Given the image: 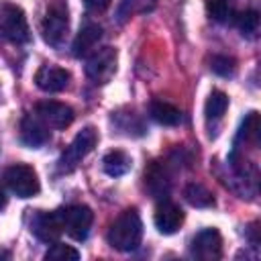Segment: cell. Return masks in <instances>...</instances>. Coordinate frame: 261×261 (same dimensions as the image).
Here are the masks:
<instances>
[{"label": "cell", "mask_w": 261, "mask_h": 261, "mask_svg": "<svg viewBox=\"0 0 261 261\" xmlns=\"http://www.w3.org/2000/svg\"><path fill=\"white\" fill-rule=\"evenodd\" d=\"M143 237V224L137 214V210H124L116 216V220L108 228V243L116 251H135L141 245Z\"/></svg>", "instance_id": "1"}, {"label": "cell", "mask_w": 261, "mask_h": 261, "mask_svg": "<svg viewBox=\"0 0 261 261\" xmlns=\"http://www.w3.org/2000/svg\"><path fill=\"white\" fill-rule=\"evenodd\" d=\"M41 33L45 43H49L51 47H61L65 43V37L69 33V14L63 0H53L47 6L41 22Z\"/></svg>", "instance_id": "2"}, {"label": "cell", "mask_w": 261, "mask_h": 261, "mask_svg": "<svg viewBox=\"0 0 261 261\" xmlns=\"http://www.w3.org/2000/svg\"><path fill=\"white\" fill-rule=\"evenodd\" d=\"M0 37L14 45H22L31 41L29 22L20 6L10 2L0 4Z\"/></svg>", "instance_id": "3"}, {"label": "cell", "mask_w": 261, "mask_h": 261, "mask_svg": "<svg viewBox=\"0 0 261 261\" xmlns=\"http://www.w3.org/2000/svg\"><path fill=\"white\" fill-rule=\"evenodd\" d=\"M98 143V130L94 126H86L82 128L75 139L69 143V147L63 151L61 159H59V169L61 171H71Z\"/></svg>", "instance_id": "4"}, {"label": "cell", "mask_w": 261, "mask_h": 261, "mask_svg": "<svg viewBox=\"0 0 261 261\" xmlns=\"http://www.w3.org/2000/svg\"><path fill=\"white\" fill-rule=\"evenodd\" d=\"M4 179H6L8 188L12 190V194H16L18 198H31V196L39 194V190H41L35 169L24 163L10 165L4 171Z\"/></svg>", "instance_id": "5"}, {"label": "cell", "mask_w": 261, "mask_h": 261, "mask_svg": "<svg viewBox=\"0 0 261 261\" xmlns=\"http://www.w3.org/2000/svg\"><path fill=\"white\" fill-rule=\"evenodd\" d=\"M116 71V49H94L86 61V75L96 84H106Z\"/></svg>", "instance_id": "6"}, {"label": "cell", "mask_w": 261, "mask_h": 261, "mask_svg": "<svg viewBox=\"0 0 261 261\" xmlns=\"http://www.w3.org/2000/svg\"><path fill=\"white\" fill-rule=\"evenodd\" d=\"M59 216H61L63 232H67L71 239L84 241L88 237L92 220H94V214H92V210L88 206H67V208H61Z\"/></svg>", "instance_id": "7"}, {"label": "cell", "mask_w": 261, "mask_h": 261, "mask_svg": "<svg viewBox=\"0 0 261 261\" xmlns=\"http://www.w3.org/2000/svg\"><path fill=\"white\" fill-rule=\"evenodd\" d=\"M192 257L200 261H216L222 257V237L216 228H204L200 230L190 245Z\"/></svg>", "instance_id": "8"}, {"label": "cell", "mask_w": 261, "mask_h": 261, "mask_svg": "<svg viewBox=\"0 0 261 261\" xmlns=\"http://www.w3.org/2000/svg\"><path fill=\"white\" fill-rule=\"evenodd\" d=\"M35 114L47 126H53V128H65L73 120L71 106H67L63 102H57V100H43V102H39L35 106Z\"/></svg>", "instance_id": "9"}, {"label": "cell", "mask_w": 261, "mask_h": 261, "mask_svg": "<svg viewBox=\"0 0 261 261\" xmlns=\"http://www.w3.org/2000/svg\"><path fill=\"white\" fill-rule=\"evenodd\" d=\"M153 222H155V226H157L159 232L173 234L181 226V222H184V212H181V208L177 204H173L169 200H163L155 208Z\"/></svg>", "instance_id": "10"}, {"label": "cell", "mask_w": 261, "mask_h": 261, "mask_svg": "<svg viewBox=\"0 0 261 261\" xmlns=\"http://www.w3.org/2000/svg\"><path fill=\"white\" fill-rule=\"evenodd\" d=\"M31 228H33V232L37 234V239H41L43 243H55V241L61 237V232H63L59 210H53V212H39V214L33 218Z\"/></svg>", "instance_id": "11"}, {"label": "cell", "mask_w": 261, "mask_h": 261, "mask_svg": "<svg viewBox=\"0 0 261 261\" xmlns=\"http://www.w3.org/2000/svg\"><path fill=\"white\" fill-rule=\"evenodd\" d=\"M35 84L43 92H61L69 84V71L57 65H43L35 73Z\"/></svg>", "instance_id": "12"}, {"label": "cell", "mask_w": 261, "mask_h": 261, "mask_svg": "<svg viewBox=\"0 0 261 261\" xmlns=\"http://www.w3.org/2000/svg\"><path fill=\"white\" fill-rule=\"evenodd\" d=\"M20 139L29 147H39L49 141V128L37 114H27L20 120Z\"/></svg>", "instance_id": "13"}, {"label": "cell", "mask_w": 261, "mask_h": 261, "mask_svg": "<svg viewBox=\"0 0 261 261\" xmlns=\"http://www.w3.org/2000/svg\"><path fill=\"white\" fill-rule=\"evenodd\" d=\"M100 39H102V29H100L98 24H86V27L77 33V37H75V41H73V55H75V57H86V55H90V53L98 47Z\"/></svg>", "instance_id": "14"}, {"label": "cell", "mask_w": 261, "mask_h": 261, "mask_svg": "<svg viewBox=\"0 0 261 261\" xmlns=\"http://www.w3.org/2000/svg\"><path fill=\"white\" fill-rule=\"evenodd\" d=\"M145 186L147 190L155 196V198H165V194L169 192V179L165 173V167L157 161H153L147 169H145Z\"/></svg>", "instance_id": "15"}, {"label": "cell", "mask_w": 261, "mask_h": 261, "mask_svg": "<svg viewBox=\"0 0 261 261\" xmlns=\"http://www.w3.org/2000/svg\"><path fill=\"white\" fill-rule=\"evenodd\" d=\"M149 114H151V118L155 122L165 124V126H175L181 120L179 108H175L173 104L163 102V100H153L151 106H149Z\"/></svg>", "instance_id": "16"}, {"label": "cell", "mask_w": 261, "mask_h": 261, "mask_svg": "<svg viewBox=\"0 0 261 261\" xmlns=\"http://www.w3.org/2000/svg\"><path fill=\"white\" fill-rule=\"evenodd\" d=\"M130 157L124 153V151H110V153H106L104 155V159H102V167H104V171L108 173V175H112V177H118V175H124L128 169H130Z\"/></svg>", "instance_id": "17"}, {"label": "cell", "mask_w": 261, "mask_h": 261, "mask_svg": "<svg viewBox=\"0 0 261 261\" xmlns=\"http://www.w3.org/2000/svg\"><path fill=\"white\" fill-rule=\"evenodd\" d=\"M226 108H228V96H226L224 92H220V90H214V92L208 96L206 104H204L206 120H208V122H216V120H220V118L224 116Z\"/></svg>", "instance_id": "18"}, {"label": "cell", "mask_w": 261, "mask_h": 261, "mask_svg": "<svg viewBox=\"0 0 261 261\" xmlns=\"http://www.w3.org/2000/svg\"><path fill=\"white\" fill-rule=\"evenodd\" d=\"M184 194H186V200L192 206H196V208H210V206H214L212 192L206 186H202V184H190Z\"/></svg>", "instance_id": "19"}, {"label": "cell", "mask_w": 261, "mask_h": 261, "mask_svg": "<svg viewBox=\"0 0 261 261\" xmlns=\"http://www.w3.org/2000/svg\"><path fill=\"white\" fill-rule=\"evenodd\" d=\"M232 22L237 29L243 33V37H255L259 33V12L257 10H245V12H234Z\"/></svg>", "instance_id": "20"}, {"label": "cell", "mask_w": 261, "mask_h": 261, "mask_svg": "<svg viewBox=\"0 0 261 261\" xmlns=\"http://www.w3.org/2000/svg\"><path fill=\"white\" fill-rule=\"evenodd\" d=\"M239 141H245V145H249L251 149H257L259 145V114L257 112H249V116L245 118L239 130Z\"/></svg>", "instance_id": "21"}, {"label": "cell", "mask_w": 261, "mask_h": 261, "mask_svg": "<svg viewBox=\"0 0 261 261\" xmlns=\"http://www.w3.org/2000/svg\"><path fill=\"white\" fill-rule=\"evenodd\" d=\"M206 12L216 22H232L234 8L228 0H206Z\"/></svg>", "instance_id": "22"}, {"label": "cell", "mask_w": 261, "mask_h": 261, "mask_svg": "<svg viewBox=\"0 0 261 261\" xmlns=\"http://www.w3.org/2000/svg\"><path fill=\"white\" fill-rule=\"evenodd\" d=\"M45 259L47 261H77L80 259V253L69 247V245H61V243H53V247L45 253Z\"/></svg>", "instance_id": "23"}, {"label": "cell", "mask_w": 261, "mask_h": 261, "mask_svg": "<svg viewBox=\"0 0 261 261\" xmlns=\"http://www.w3.org/2000/svg\"><path fill=\"white\" fill-rule=\"evenodd\" d=\"M210 69H212L214 73L222 75V77H228V75L234 73L237 63H234V59L228 57V55H214V57L210 59Z\"/></svg>", "instance_id": "24"}, {"label": "cell", "mask_w": 261, "mask_h": 261, "mask_svg": "<svg viewBox=\"0 0 261 261\" xmlns=\"http://www.w3.org/2000/svg\"><path fill=\"white\" fill-rule=\"evenodd\" d=\"M84 4L92 12H104L110 6V0H84Z\"/></svg>", "instance_id": "25"}, {"label": "cell", "mask_w": 261, "mask_h": 261, "mask_svg": "<svg viewBox=\"0 0 261 261\" xmlns=\"http://www.w3.org/2000/svg\"><path fill=\"white\" fill-rule=\"evenodd\" d=\"M4 206H6V196H4V192L0 188V208H4Z\"/></svg>", "instance_id": "26"}]
</instances>
